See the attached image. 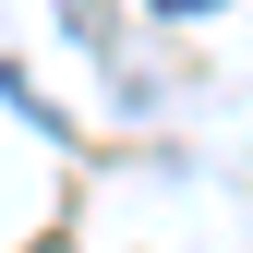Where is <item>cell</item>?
<instances>
[{
  "mask_svg": "<svg viewBox=\"0 0 253 253\" xmlns=\"http://www.w3.org/2000/svg\"><path fill=\"white\" fill-rule=\"evenodd\" d=\"M157 12H217V0H157Z\"/></svg>",
  "mask_w": 253,
  "mask_h": 253,
  "instance_id": "1",
  "label": "cell"
}]
</instances>
